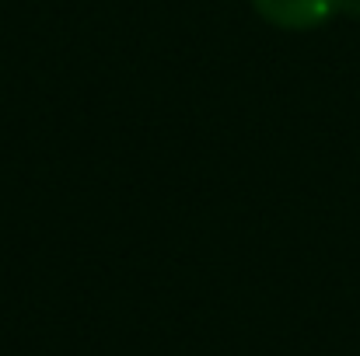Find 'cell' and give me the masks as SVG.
Returning a JSON list of instances; mask_svg holds the SVG:
<instances>
[{
  "instance_id": "1",
  "label": "cell",
  "mask_w": 360,
  "mask_h": 356,
  "mask_svg": "<svg viewBox=\"0 0 360 356\" xmlns=\"http://www.w3.org/2000/svg\"><path fill=\"white\" fill-rule=\"evenodd\" d=\"M347 0H252L255 14L283 32H311L333 21Z\"/></svg>"
}]
</instances>
